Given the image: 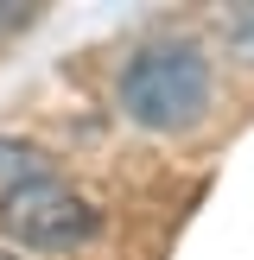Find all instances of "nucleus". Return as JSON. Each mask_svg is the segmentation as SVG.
<instances>
[{
  "mask_svg": "<svg viewBox=\"0 0 254 260\" xmlns=\"http://www.w3.org/2000/svg\"><path fill=\"white\" fill-rule=\"evenodd\" d=\"M121 108L152 134L197 127L210 108V57L197 45H146L121 70Z\"/></svg>",
  "mask_w": 254,
  "mask_h": 260,
  "instance_id": "1",
  "label": "nucleus"
},
{
  "mask_svg": "<svg viewBox=\"0 0 254 260\" xmlns=\"http://www.w3.org/2000/svg\"><path fill=\"white\" fill-rule=\"evenodd\" d=\"M0 229L25 248H76L96 235V210L64 178L38 172V178H19L13 190H0Z\"/></svg>",
  "mask_w": 254,
  "mask_h": 260,
  "instance_id": "2",
  "label": "nucleus"
},
{
  "mask_svg": "<svg viewBox=\"0 0 254 260\" xmlns=\"http://www.w3.org/2000/svg\"><path fill=\"white\" fill-rule=\"evenodd\" d=\"M45 165H38L32 146H13V140H0V190H13L19 178H38Z\"/></svg>",
  "mask_w": 254,
  "mask_h": 260,
  "instance_id": "3",
  "label": "nucleus"
},
{
  "mask_svg": "<svg viewBox=\"0 0 254 260\" xmlns=\"http://www.w3.org/2000/svg\"><path fill=\"white\" fill-rule=\"evenodd\" d=\"M0 260H19V254H0Z\"/></svg>",
  "mask_w": 254,
  "mask_h": 260,
  "instance_id": "5",
  "label": "nucleus"
},
{
  "mask_svg": "<svg viewBox=\"0 0 254 260\" xmlns=\"http://www.w3.org/2000/svg\"><path fill=\"white\" fill-rule=\"evenodd\" d=\"M38 13L25 7V0H0V32H19V25H32Z\"/></svg>",
  "mask_w": 254,
  "mask_h": 260,
  "instance_id": "4",
  "label": "nucleus"
}]
</instances>
